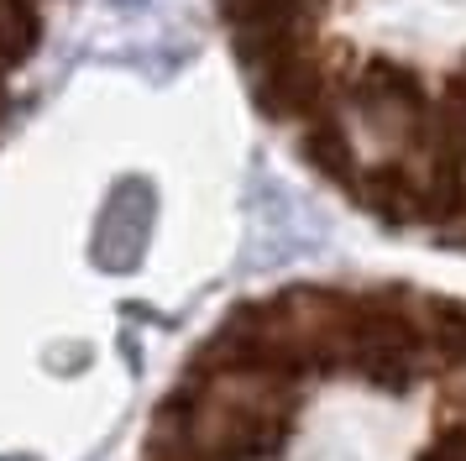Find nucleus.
<instances>
[{
  "label": "nucleus",
  "mask_w": 466,
  "mask_h": 461,
  "mask_svg": "<svg viewBox=\"0 0 466 461\" xmlns=\"http://www.w3.org/2000/svg\"><path fill=\"white\" fill-rule=\"evenodd\" d=\"M137 461H466V299L289 283L178 367Z\"/></svg>",
  "instance_id": "obj_1"
}]
</instances>
